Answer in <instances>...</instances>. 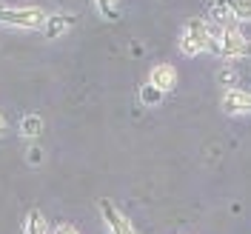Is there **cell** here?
<instances>
[{"label": "cell", "mask_w": 251, "mask_h": 234, "mask_svg": "<svg viewBox=\"0 0 251 234\" xmlns=\"http://www.w3.org/2000/svg\"><path fill=\"white\" fill-rule=\"evenodd\" d=\"M208 29H211V46L208 54L223 57V60H237V57H246L251 52L249 37L243 34L240 23H228V26H217L208 20Z\"/></svg>", "instance_id": "6da1fadb"}, {"label": "cell", "mask_w": 251, "mask_h": 234, "mask_svg": "<svg viewBox=\"0 0 251 234\" xmlns=\"http://www.w3.org/2000/svg\"><path fill=\"white\" fill-rule=\"evenodd\" d=\"M211 46V29H208V20L205 17H188L183 31H180V52L186 57H197L208 52Z\"/></svg>", "instance_id": "7a4b0ae2"}, {"label": "cell", "mask_w": 251, "mask_h": 234, "mask_svg": "<svg viewBox=\"0 0 251 234\" xmlns=\"http://www.w3.org/2000/svg\"><path fill=\"white\" fill-rule=\"evenodd\" d=\"M46 12L37 9V6H17V9H9V6H0V23L3 26H17V29H43L46 23Z\"/></svg>", "instance_id": "3957f363"}, {"label": "cell", "mask_w": 251, "mask_h": 234, "mask_svg": "<svg viewBox=\"0 0 251 234\" xmlns=\"http://www.w3.org/2000/svg\"><path fill=\"white\" fill-rule=\"evenodd\" d=\"M97 208H100V214H103V223H106L109 234H137V229H134L131 217H128L123 208L114 203V200H109V197H100V200H97Z\"/></svg>", "instance_id": "277c9868"}, {"label": "cell", "mask_w": 251, "mask_h": 234, "mask_svg": "<svg viewBox=\"0 0 251 234\" xmlns=\"http://www.w3.org/2000/svg\"><path fill=\"white\" fill-rule=\"evenodd\" d=\"M220 109L226 111V114H231V117H237V114H251V92H246V89H226V94H223V100H220Z\"/></svg>", "instance_id": "5b68a950"}, {"label": "cell", "mask_w": 251, "mask_h": 234, "mask_svg": "<svg viewBox=\"0 0 251 234\" xmlns=\"http://www.w3.org/2000/svg\"><path fill=\"white\" fill-rule=\"evenodd\" d=\"M75 23H77V15H72V12H54L43 23V37L46 40H57V37H63V34H69V31L75 29Z\"/></svg>", "instance_id": "8992f818"}, {"label": "cell", "mask_w": 251, "mask_h": 234, "mask_svg": "<svg viewBox=\"0 0 251 234\" xmlns=\"http://www.w3.org/2000/svg\"><path fill=\"white\" fill-rule=\"evenodd\" d=\"M149 83L157 86L163 94L174 92V86H177V69H174L172 63H157V66H151V72H149Z\"/></svg>", "instance_id": "52a82bcc"}, {"label": "cell", "mask_w": 251, "mask_h": 234, "mask_svg": "<svg viewBox=\"0 0 251 234\" xmlns=\"http://www.w3.org/2000/svg\"><path fill=\"white\" fill-rule=\"evenodd\" d=\"M217 6H223L234 23H251V0H214Z\"/></svg>", "instance_id": "ba28073f"}, {"label": "cell", "mask_w": 251, "mask_h": 234, "mask_svg": "<svg viewBox=\"0 0 251 234\" xmlns=\"http://www.w3.org/2000/svg\"><path fill=\"white\" fill-rule=\"evenodd\" d=\"M43 117L40 114H26L23 120H20V137H26V140H37L40 134H43Z\"/></svg>", "instance_id": "9c48e42d"}, {"label": "cell", "mask_w": 251, "mask_h": 234, "mask_svg": "<svg viewBox=\"0 0 251 234\" xmlns=\"http://www.w3.org/2000/svg\"><path fill=\"white\" fill-rule=\"evenodd\" d=\"M26 234H51L46 217H43V211H37V208L29 211V217H26Z\"/></svg>", "instance_id": "30bf717a"}, {"label": "cell", "mask_w": 251, "mask_h": 234, "mask_svg": "<svg viewBox=\"0 0 251 234\" xmlns=\"http://www.w3.org/2000/svg\"><path fill=\"white\" fill-rule=\"evenodd\" d=\"M94 6H97V12L103 20H120V0H94Z\"/></svg>", "instance_id": "8fae6325"}, {"label": "cell", "mask_w": 251, "mask_h": 234, "mask_svg": "<svg viewBox=\"0 0 251 234\" xmlns=\"http://www.w3.org/2000/svg\"><path fill=\"white\" fill-rule=\"evenodd\" d=\"M163 97H166V94L160 92L157 86H151V83H143L140 86V103L143 106H160Z\"/></svg>", "instance_id": "7c38bea8"}, {"label": "cell", "mask_w": 251, "mask_h": 234, "mask_svg": "<svg viewBox=\"0 0 251 234\" xmlns=\"http://www.w3.org/2000/svg\"><path fill=\"white\" fill-rule=\"evenodd\" d=\"M217 80L226 86V89H237V72L234 69H223V72L217 75Z\"/></svg>", "instance_id": "4fadbf2b"}, {"label": "cell", "mask_w": 251, "mask_h": 234, "mask_svg": "<svg viewBox=\"0 0 251 234\" xmlns=\"http://www.w3.org/2000/svg\"><path fill=\"white\" fill-rule=\"evenodd\" d=\"M51 234H80V232L72 226V223H57V226L51 229Z\"/></svg>", "instance_id": "5bb4252c"}, {"label": "cell", "mask_w": 251, "mask_h": 234, "mask_svg": "<svg viewBox=\"0 0 251 234\" xmlns=\"http://www.w3.org/2000/svg\"><path fill=\"white\" fill-rule=\"evenodd\" d=\"M26 160H29V163H34V166H37V163H43V152H40L37 146H31V149H29V155H26Z\"/></svg>", "instance_id": "9a60e30c"}, {"label": "cell", "mask_w": 251, "mask_h": 234, "mask_svg": "<svg viewBox=\"0 0 251 234\" xmlns=\"http://www.w3.org/2000/svg\"><path fill=\"white\" fill-rule=\"evenodd\" d=\"M9 134V120H6V114L0 111V137H6Z\"/></svg>", "instance_id": "2e32d148"}]
</instances>
